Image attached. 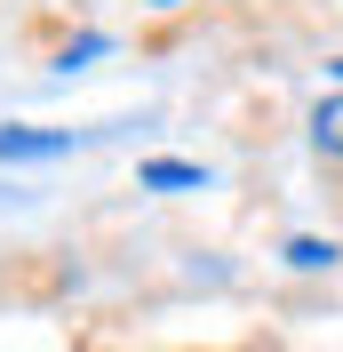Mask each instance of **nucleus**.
<instances>
[{
  "mask_svg": "<svg viewBox=\"0 0 343 352\" xmlns=\"http://www.w3.org/2000/svg\"><path fill=\"white\" fill-rule=\"evenodd\" d=\"M72 153V129H0V160H56Z\"/></svg>",
  "mask_w": 343,
  "mask_h": 352,
  "instance_id": "1",
  "label": "nucleus"
},
{
  "mask_svg": "<svg viewBox=\"0 0 343 352\" xmlns=\"http://www.w3.org/2000/svg\"><path fill=\"white\" fill-rule=\"evenodd\" d=\"M311 144H320V153H335V160H343V96H327V104L311 112Z\"/></svg>",
  "mask_w": 343,
  "mask_h": 352,
  "instance_id": "2",
  "label": "nucleus"
},
{
  "mask_svg": "<svg viewBox=\"0 0 343 352\" xmlns=\"http://www.w3.org/2000/svg\"><path fill=\"white\" fill-rule=\"evenodd\" d=\"M144 184H200V168H192V160H152Z\"/></svg>",
  "mask_w": 343,
  "mask_h": 352,
  "instance_id": "3",
  "label": "nucleus"
},
{
  "mask_svg": "<svg viewBox=\"0 0 343 352\" xmlns=\"http://www.w3.org/2000/svg\"><path fill=\"white\" fill-rule=\"evenodd\" d=\"M287 256H296L303 272H320V264H335V248H327V241H296V248H287Z\"/></svg>",
  "mask_w": 343,
  "mask_h": 352,
  "instance_id": "4",
  "label": "nucleus"
},
{
  "mask_svg": "<svg viewBox=\"0 0 343 352\" xmlns=\"http://www.w3.org/2000/svg\"><path fill=\"white\" fill-rule=\"evenodd\" d=\"M327 72H335V80H343V56H335V65H327Z\"/></svg>",
  "mask_w": 343,
  "mask_h": 352,
  "instance_id": "5",
  "label": "nucleus"
}]
</instances>
